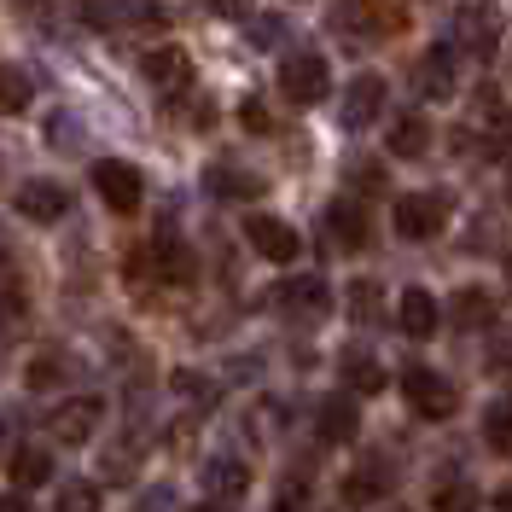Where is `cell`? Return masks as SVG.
Masks as SVG:
<instances>
[{"instance_id":"cell-26","label":"cell","mask_w":512,"mask_h":512,"mask_svg":"<svg viewBox=\"0 0 512 512\" xmlns=\"http://www.w3.org/2000/svg\"><path fill=\"white\" fill-rule=\"evenodd\" d=\"M210 192H216V198H256L262 181H256V175H239V169H227V163H216V169H210Z\"/></svg>"},{"instance_id":"cell-39","label":"cell","mask_w":512,"mask_h":512,"mask_svg":"<svg viewBox=\"0 0 512 512\" xmlns=\"http://www.w3.org/2000/svg\"><path fill=\"white\" fill-rule=\"evenodd\" d=\"M210 12H222V18H245L251 0H210Z\"/></svg>"},{"instance_id":"cell-29","label":"cell","mask_w":512,"mask_h":512,"mask_svg":"<svg viewBox=\"0 0 512 512\" xmlns=\"http://www.w3.org/2000/svg\"><path fill=\"white\" fill-rule=\"evenodd\" d=\"M483 437L495 454H512V402H495L489 414H483Z\"/></svg>"},{"instance_id":"cell-13","label":"cell","mask_w":512,"mask_h":512,"mask_svg":"<svg viewBox=\"0 0 512 512\" xmlns=\"http://www.w3.org/2000/svg\"><path fill=\"white\" fill-rule=\"evenodd\" d=\"M326 233H332L338 251H361V245L373 239V222H367V210H361L355 198H338V204L326 210Z\"/></svg>"},{"instance_id":"cell-12","label":"cell","mask_w":512,"mask_h":512,"mask_svg":"<svg viewBox=\"0 0 512 512\" xmlns=\"http://www.w3.org/2000/svg\"><path fill=\"white\" fill-rule=\"evenodd\" d=\"M140 256L152 262V280H163V286H192L198 280V256L181 239H158L152 251H140Z\"/></svg>"},{"instance_id":"cell-44","label":"cell","mask_w":512,"mask_h":512,"mask_svg":"<svg viewBox=\"0 0 512 512\" xmlns=\"http://www.w3.org/2000/svg\"><path fill=\"white\" fill-rule=\"evenodd\" d=\"M379 512H408V507H379Z\"/></svg>"},{"instance_id":"cell-2","label":"cell","mask_w":512,"mask_h":512,"mask_svg":"<svg viewBox=\"0 0 512 512\" xmlns=\"http://www.w3.org/2000/svg\"><path fill=\"white\" fill-rule=\"evenodd\" d=\"M402 396H408V408L419 419H448L460 408V390L443 379V373H431V367H408L402 373Z\"/></svg>"},{"instance_id":"cell-34","label":"cell","mask_w":512,"mask_h":512,"mask_svg":"<svg viewBox=\"0 0 512 512\" xmlns=\"http://www.w3.org/2000/svg\"><path fill=\"white\" fill-rule=\"evenodd\" d=\"M239 123L251 128V134H274V117H268L262 99H245V105H239Z\"/></svg>"},{"instance_id":"cell-36","label":"cell","mask_w":512,"mask_h":512,"mask_svg":"<svg viewBox=\"0 0 512 512\" xmlns=\"http://www.w3.org/2000/svg\"><path fill=\"white\" fill-rule=\"evenodd\" d=\"M303 507H309V483H286L274 495V512H303Z\"/></svg>"},{"instance_id":"cell-30","label":"cell","mask_w":512,"mask_h":512,"mask_svg":"<svg viewBox=\"0 0 512 512\" xmlns=\"http://www.w3.org/2000/svg\"><path fill=\"white\" fill-rule=\"evenodd\" d=\"M64 379V355H35L30 367H24V384H30V390H53V384Z\"/></svg>"},{"instance_id":"cell-32","label":"cell","mask_w":512,"mask_h":512,"mask_svg":"<svg viewBox=\"0 0 512 512\" xmlns=\"http://www.w3.org/2000/svg\"><path fill=\"white\" fill-rule=\"evenodd\" d=\"M59 512H99V489L94 483H59Z\"/></svg>"},{"instance_id":"cell-14","label":"cell","mask_w":512,"mask_h":512,"mask_svg":"<svg viewBox=\"0 0 512 512\" xmlns=\"http://www.w3.org/2000/svg\"><path fill=\"white\" fill-rule=\"evenodd\" d=\"M280 309L297 315V320H320L332 309V291H326V280L303 274V280H286V286H280Z\"/></svg>"},{"instance_id":"cell-27","label":"cell","mask_w":512,"mask_h":512,"mask_svg":"<svg viewBox=\"0 0 512 512\" xmlns=\"http://www.w3.org/2000/svg\"><path fill=\"white\" fill-rule=\"evenodd\" d=\"M30 309V286H24V274L18 268H0V320H18Z\"/></svg>"},{"instance_id":"cell-35","label":"cell","mask_w":512,"mask_h":512,"mask_svg":"<svg viewBox=\"0 0 512 512\" xmlns=\"http://www.w3.org/2000/svg\"><path fill=\"white\" fill-rule=\"evenodd\" d=\"M105 478H111V483H134V454H128V448L105 454Z\"/></svg>"},{"instance_id":"cell-11","label":"cell","mask_w":512,"mask_h":512,"mask_svg":"<svg viewBox=\"0 0 512 512\" xmlns=\"http://www.w3.org/2000/svg\"><path fill=\"white\" fill-rule=\"evenodd\" d=\"M99 419H105V402L99 396H70V402H59V414H53V437L59 443H88L99 431Z\"/></svg>"},{"instance_id":"cell-20","label":"cell","mask_w":512,"mask_h":512,"mask_svg":"<svg viewBox=\"0 0 512 512\" xmlns=\"http://www.w3.org/2000/svg\"><path fill=\"white\" fill-rule=\"evenodd\" d=\"M82 18L99 24V30H117V24H140V18H152V6H146V0H82Z\"/></svg>"},{"instance_id":"cell-5","label":"cell","mask_w":512,"mask_h":512,"mask_svg":"<svg viewBox=\"0 0 512 512\" xmlns=\"http://www.w3.org/2000/svg\"><path fill=\"white\" fill-rule=\"evenodd\" d=\"M344 24L361 30V41H390L408 30V12L396 0H344Z\"/></svg>"},{"instance_id":"cell-16","label":"cell","mask_w":512,"mask_h":512,"mask_svg":"<svg viewBox=\"0 0 512 512\" xmlns=\"http://www.w3.org/2000/svg\"><path fill=\"white\" fill-rule=\"evenodd\" d=\"M414 88L425 99H454L460 82H454V53H448V47H431V53L414 64Z\"/></svg>"},{"instance_id":"cell-8","label":"cell","mask_w":512,"mask_h":512,"mask_svg":"<svg viewBox=\"0 0 512 512\" xmlns=\"http://www.w3.org/2000/svg\"><path fill=\"white\" fill-rule=\"evenodd\" d=\"M245 239H251V251L268 256V262H297V251H303L297 227L280 222V216H251V222H245Z\"/></svg>"},{"instance_id":"cell-21","label":"cell","mask_w":512,"mask_h":512,"mask_svg":"<svg viewBox=\"0 0 512 512\" xmlns=\"http://www.w3.org/2000/svg\"><path fill=\"white\" fill-rule=\"evenodd\" d=\"M396 158H425L431 152V123L425 117H396V128H390V140H384Z\"/></svg>"},{"instance_id":"cell-40","label":"cell","mask_w":512,"mask_h":512,"mask_svg":"<svg viewBox=\"0 0 512 512\" xmlns=\"http://www.w3.org/2000/svg\"><path fill=\"white\" fill-rule=\"evenodd\" d=\"M0 512H30V507H24V495H12V489H6V495H0Z\"/></svg>"},{"instance_id":"cell-23","label":"cell","mask_w":512,"mask_h":512,"mask_svg":"<svg viewBox=\"0 0 512 512\" xmlns=\"http://www.w3.org/2000/svg\"><path fill=\"white\" fill-rule=\"evenodd\" d=\"M344 379H350L355 396H373V390H384V367L367 350H350L344 355Z\"/></svg>"},{"instance_id":"cell-41","label":"cell","mask_w":512,"mask_h":512,"mask_svg":"<svg viewBox=\"0 0 512 512\" xmlns=\"http://www.w3.org/2000/svg\"><path fill=\"white\" fill-rule=\"evenodd\" d=\"M187 512H227V501H198V507H187Z\"/></svg>"},{"instance_id":"cell-42","label":"cell","mask_w":512,"mask_h":512,"mask_svg":"<svg viewBox=\"0 0 512 512\" xmlns=\"http://www.w3.org/2000/svg\"><path fill=\"white\" fill-rule=\"evenodd\" d=\"M495 507H501V512H512V483L501 489V495H495Z\"/></svg>"},{"instance_id":"cell-17","label":"cell","mask_w":512,"mask_h":512,"mask_svg":"<svg viewBox=\"0 0 512 512\" xmlns=\"http://www.w3.org/2000/svg\"><path fill=\"white\" fill-rule=\"evenodd\" d=\"M390 483H396V472H390V466H379V460H361L350 478H344V501H350V507H379Z\"/></svg>"},{"instance_id":"cell-3","label":"cell","mask_w":512,"mask_h":512,"mask_svg":"<svg viewBox=\"0 0 512 512\" xmlns=\"http://www.w3.org/2000/svg\"><path fill=\"white\" fill-rule=\"evenodd\" d=\"M326 88H332V70H326L320 53H291V59L280 64V94H286L291 105H320Z\"/></svg>"},{"instance_id":"cell-38","label":"cell","mask_w":512,"mask_h":512,"mask_svg":"<svg viewBox=\"0 0 512 512\" xmlns=\"http://www.w3.org/2000/svg\"><path fill=\"white\" fill-rule=\"evenodd\" d=\"M175 390H181V396H210V384L198 379V373H175Z\"/></svg>"},{"instance_id":"cell-19","label":"cell","mask_w":512,"mask_h":512,"mask_svg":"<svg viewBox=\"0 0 512 512\" xmlns=\"http://www.w3.org/2000/svg\"><path fill=\"white\" fill-rule=\"evenodd\" d=\"M204 483H210V495H216V501H239V495L251 489V466H245V460H233V454H216V460L204 466Z\"/></svg>"},{"instance_id":"cell-10","label":"cell","mask_w":512,"mask_h":512,"mask_svg":"<svg viewBox=\"0 0 512 512\" xmlns=\"http://www.w3.org/2000/svg\"><path fill=\"white\" fill-rule=\"evenodd\" d=\"M12 204H18V216L24 222H59L64 210H70V192L59 187V181H24V187L12 192Z\"/></svg>"},{"instance_id":"cell-22","label":"cell","mask_w":512,"mask_h":512,"mask_svg":"<svg viewBox=\"0 0 512 512\" xmlns=\"http://www.w3.org/2000/svg\"><path fill=\"white\" fill-rule=\"evenodd\" d=\"M489 320H495V297H489V291L466 286L460 297H454V326H460V332H478V326H489Z\"/></svg>"},{"instance_id":"cell-31","label":"cell","mask_w":512,"mask_h":512,"mask_svg":"<svg viewBox=\"0 0 512 512\" xmlns=\"http://www.w3.org/2000/svg\"><path fill=\"white\" fill-rule=\"evenodd\" d=\"M431 507L437 512H478V489H472V483H443V489L431 495Z\"/></svg>"},{"instance_id":"cell-15","label":"cell","mask_w":512,"mask_h":512,"mask_svg":"<svg viewBox=\"0 0 512 512\" xmlns=\"http://www.w3.org/2000/svg\"><path fill=\"white\" fill-rule=\"evenodd\" d=\"M396 320H402V332H408V338H431V332H437V320H443V303H437L425 286H408V291H402V303H396Z\"/></svg>"},{"instance_id":"cell-18","label":"cell","mask_w":512,"mask_h":512,"mask_svg":"<svg viewBox=\"0 0 512 512\" xmlns=\"http://www.w3.org/2000/svg\"><path fill=\"white\" fill-rule=\"evenodd\" d=\"M315 425H320V443H355L361 414H355L350 396H326V402L315 408Z\"/></svg>"},{"instance_id":"cell-6","label":"cell","mask_w":512,"mask_h":512,"mask_svg":"<svg viewBox=\"0 0 512 512\" xmlns=\"http://www.w3.org/2000/svg\"><path fill=\"white\" fill-rule=\"evenodd\" d=\"M454 41H460V53H472V59H495V47H501V18H495V6H460V12H454Z\"/></svg>"},{"instance_id":"cell-1","label":"cell","mask_w":512,"mask_h":512,"mask_svg":"<svg viewBox=\"0 0 512 512\" xmlns=\"http://www.w3.org/2000/svg\"><path fill=\"white\" fill-rule=\"evenodd\" d=\"M448 210H454V198L448 192H402L396 198V210H390V222H396V233L402 239H437L448 227Z\"/></svg>"},{"instance_id":"cell-28","label":"cell","mask_w":512,"mask_h":512,"mask_svg":"<svg viewBox=\"0 0 512 512\" xmlns=\"http://www.w3.org/2000/svg\"><path fill=\"white\" fill-rule=\"evenodd\" d=\"M379 315H384V286L379 280H355L350 286V320L367 326V320H379Z\"/></svg>"},{"instance_id":"cell-25","label":"cell","mask_w":512,"mask_h":512,"mask_svg":"<svg viewBox=\"0 0 512 512\" xmlns=\"http://www.w3.org/2000/svg\"><path fill=\"white\" fill-rule=\"evenodd\" d=\"M30 76L18 70V64H0V117H18L24 105H30Z\"/></svg>"},{"instance_id":"cell-24","label":"cell","mask_w":512,"mask_h":512,"mask_svg":"<svg viewBox=\"0 0 512 512\" xmlns=\"http://www.w3.org/2000/svg\"><path fill=\"white\" fill-rule=\"evenodd\" d=\"M12 478H18V489H35V483H47V478H53V454H47L41 443L18 448V460H12Z\"/></svg>"},{"instance_id":"cell-37","label":"cell","mask_w":512,"mask_h":512,"mask_svg":"<svg viewBox=\"0 0 512 512\" xmlns=\"http://www.w3.org/2000/svg\"><path fill=\"white\" fill-rule=\"evenodd\" d=\"M251 41H256V47H274V41H280V18H256Z\"/></svg>"},{"instance_id":"cell-43","label":"cell","mask_w":512,"mask_h":512,"mask_svg":"<svg viewBox=\"0 0 512 512\" xmlns=\"http://www.w3.org/2000/svg\"><path fill=\"white\" fill-rule=\"evenodd\" d=\"M507 198H512V169H507Z\"/></svg>"},{"instance_id":"cell-9","label":"cell","mask_w":512,"mask_h":512,"mask_svg":"<svg viewBox=\"0 0 512 512\" xmlns=\"http://www.w3.org/2000/svg\"><path fill=\"white\" fill-rule=\"evenodd\" d=\"M140 70H146V82H152V88H163V94H187V88H192L187 47H152V53L140 59Z\"/></svg>"},{"instance_id":"cell-33","label":"cell","mask_w":512,"mask_h":512,"mask_svg":"<svg viewBox=\"0 0 512 512\" xmlns=\"http://www.w3.org/2000/svg\"><path fill=\"white\" fill-rule=\"evenodd\" d=\"M175 117H181L187 128H210L216 123V105H210V99H181L175 94Z\"/></svg>"},{"instance_id":"cell-7","label":"cell","mask_w":512,"mask_h":512,"mask_svg":"<svg viewBox=\"0 0 512 512\" xmlns=\"http://www.w3.org/2000/svg\"><path fill=\"white\" fill-rule=\"evenodd\" d=\"M338 117H344V128H350V134H361V128L379 123V117H384V76H355L350 88H344Z\"/></svg>"},{"instance_id":"cell-4","label":"cell","mask_w":512,"mask_h":512,"mask_svg":"<svg viewBox=\"0 0 512 512\" xmlns=\"http://www.w3.org/2000/svg\"><path fill=\"white\" fill-rule=\"evenodd\" d=\"M94 192L117 210V216H134V210H140V198H146V181H140V169H134V163L105 158V163H94Z\"/></svg>"}]
</instances>
